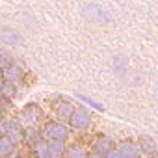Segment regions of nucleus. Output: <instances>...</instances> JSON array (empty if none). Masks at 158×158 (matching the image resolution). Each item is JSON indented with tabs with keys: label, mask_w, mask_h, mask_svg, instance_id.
<instances>
[{
	"label": "nucleus",
	"mask_w": 158,
	"mask_h": 158,
	"mask_svg": "<svg viewBox=\"0 0 158 158\" xmlns=\"http://www.w3.org/2000/svg\"><path fill=\"white\" fill-rule=\"evenodd\" d=\"M67 151L65 141H48V158H63Z\"/></svg>",
	"instance_id": "nucleus-14"
},
{
	"label": "nucleus",
	"mask_w": 158,
	"mask_h": 158,
	"mask_svg": "<svg viewBox=\"0 0 158 158\" xmlns=\"http://www.w3.org/2000/svg\"><path fill=\"white\" fill-rule=\"evenodd\" d=\"M34 154H35L37 158H48V141L43 139L41 143H37V145L34 147Z\"/></svg>",
	"instance_id": "nucleus-19"
},
{
	"label": "nucleus",
	"mask_w": 158,
	"mask_h": 158,
	"mask_svg": "<svg viewBox=\"0 0 158 158\" xmlns=\"http://www.w3.org/2000/svg\"><path fill=\"white\" fill-rule=\"evenodd\" d=\"M115 147H117V143H115L114 138L108 136V134H101V136L93 141V152H99L101 156H106V154L112 152Z\"/></svg>",
	"instance_id": "nucleus-9"
},
{
	"label": "nucleus",
	"mask_w": 158,
	"mask_h": 158,
	"mask_svg": "<svg viewBox=\"0 0 158 158\" xmlns=\"http://www.w3.org/2000/svg\"><path fill=\"white\" fill-rule=\"evenodd\" d=\"M19 119H21V123H23L26 128H34V127H37V125L45 119V112H43V108H41L39 104L30 102V104H26V106L21 110Z\"/></svg>",
	"instance_id": "nucleus-3"
},
{
	"label": "nucleus",
	"mask_w": 158,
	"mask_h": 158,
	"mask_svg": "<svg viewBox=\"0 0 158 158\" xmlns=\"http://www.w3.org/2000/svg\"><path fill=\"white\" fill-rule=\"evenodd\" d=\"M82 17L91 23V24H97V26H108L112 23V15L106 8H102L101 4L97 2H89L82 8Z\"/></svg>",
	"instance_id": "nucleus-1"
},
{
	"label": "nucleus",
	"mask_w": 158,
	"mask_h": 158,
	"mask_svg": "<svg viewBox=\"0 0 158 158\" xmlns=\"http://www.w3.org/2000/svg\"><path fill=\"white\" fill-rule=\"evenodd\" d=\"M43 138L47 141H67L69 139V127L58 119H48L41 127Z\"/></svg>",
	"instance_id": "nucleus-2"
},
{
	"label": "nucleus",
	"mask_w": 158,
	"mask_h": 158,
	"mask_svg": "<svg viewBox=\"0 0 158 158\" xmlns=\"http://www.w3.org/2000/svg\"><path fill=\"white\" fill-rule=\"evenodd\" d=\"M4 123V112H2V108H0V125Z\"/></svg>",
	"instance_id": "nucleus-24"
},
{
	"label": "nucleus",
	"mask_w": 158,
	"mask_h": 158,
	"mask_svg": "<svg viewBox=\"0 0 158 158\" xmlns=\"http://www.w3.org/2000/svg\"><path fill=\"white\" fill-rule=\"evenodd\" d=\"M74 110H76V106H74L71 101H67V99L58 101V102H56V106H54L56 119H58V121H61V123H69V121H71V117H73V114H74Z\"/></svg>",
	"instance_id": "nucleus-8"
},
{
	"label": "nucleus",
	"mask_w": 158,
	"mask_h": 158,
	"mask_svg": "<svg viewBox=\"0 0 158 158\" xmlns=\"http://www.w3.org/2000/svg\"><path fill=\"white\" fill-rule=\"evenodd\" d=\"M4 76H6V82H8V84L17 86V84H21V82L24 80V69H23L21 65L13 63L11 67H8V69L4 71Z\"/></svg>",
	"instance_id": "nucleus-12"
},
{
	"label": "nucleus",
	"mask_w": 158,
	"mask_h": 158,
	"mask_svg": "<svg viewBox=\"0 0 158 158\" xmlns=\"http://www.w3.org/2000/svg\"><path fill=\"white\" fill-rule=\"evenodd\" d=\"M91 121H93L91 119V112L88 108L80 106V108L74 110V114H73V117L69 121V127L74 128V130H78V132H86L91 127Z\"/></svg>",
	"instance_id": "nucleus-5"
},
{
	"label": "nucleus",
	"mask_w": 158,
	"mask_h": 158,
	"mask_svg": "<svg viewBox=\"0 0 158 158\" xmlns=\"http://www.w3.org/2000/svg\"><path fill=\"white\" fill-rule=\"evenodd\" d=\"M88 158H104V156H101L99 152H93V151H91V152L88 154Z\"/></svg>",
	"instance_id": "nucleus-23"
},
{
	"label": "nucleus",
	"mask_w": 158,
	"mask_h": 158,
	"mask_svg": "<svg viewBox=\"0 0 158 158\" xmlns=\"http://www.w3.org/2000/svg\"><path fill=\"white\" fill-rule=\"evenodd\" d=\"M104 158H123V154H121V152H119V149L115 147V149H114L112 152H108V154H106Z\"/></svg>",
	"instance_id": "nucleus-21"
},
{
	"label": "nucleus",
	"mask_w": 158,
	"mask_h": 158,
	"mask_svg": "<svg viewBox=\"0 0 158 158\" xmlns=\"http://www.w3.org/2000/svg\"><path fill=\"white\" fill-rule=\"evenodd\" d=\"M4 84H6V76H4V71L0 69V89L4 88Z\"/></svg>",
	"instance_id": "nucleus-22"
},
{
	"label": "nucleus",
	"mask_w": 158,
	"mask_h": 158,
	"mask_svg": "<svg viewBox=\"0 0 158 158\" xmlns=\"http://www.w3.org/2000/svg\"><path fill=\"white\" fill-rule=\"evenodd\" d=\"M4 136L10 138V139L17 145V143H21V141H24V138H26V127L21 123L19 117H11V119H8V123L4 125Z\"/></svg>",
	"instance_id": "nucleus-4"
},
{
	"label": "nucleus",
	"mask_w": 158,
	"mask_h": 158,
	"mask_svg": "<svg viewBox=\"0 0 158 158\" xmlns=\"http://www.w3.org/2000/svg\"><path fill=\"white\" fill-rule=\"evenodd\" d=\"M138 145L141 149V154L145 158H158V143L154 138H151L149 134H139L138 136Z\"/></svg>",
	"instance_id": "nucleus-6"
},
{
	"label": "nucleus",
	"mask_w": 158,
	"mask_h": 158,
	"mask_svg": "<svg viewBox=\"0 0 158 158\" xmlns=\"http://www.w3.org/2000/svg\"><path fill=\"white\" fill-rule=\"evenodd\" d=\"M15 61H13V56H11V52L10 50H6V48H0V69L2 71H6L8 67H11Z\"/></svg>",
	"instance_id": "nucleus-18"
},
{
	"label": "nucleus",
	"mask_w": 158,
	"mask_h": 158,
	"mask_svg": "<svg viewBox=\"0 0 158 158\" xmlns=\"http://www.w3.org/2000/svg\"><path fill=\"white\" fill-rule=\"evenodd\" d=\"M76 99L78 101H82L84 104H88L89 108H93V110H97V112H104V106L99 102V101H95V99H91L89 95H84V93H76Z\"/></svg>",
	"instance_id": "nucleus-17"
},
{
	"label": "nucleus",
	"mask_w": 158,
	"mask_h": 158,
	"mask_svg": "<svg viewBox=\"0 0 158 158\" xmlns=\"http://www.w3.org/2000/svg\"><path fill=\"white\" fill-rule=\"evenodd\" d=\"M88 154H89V151H88L84 145H80V143H73V145L67 147L63 158H88Z\"/></svg>",
	"instance_id": "nucleus-13"
},
{
	"label": "nucleus",
	"mask_w": 158,
	"mask_h": 158,
	"mask_svg": "<svg viewBox=\"0 0 158 158\" xmlns=\"http://www.w3.org/2000/svg\"><path fill=\"white\" fill-rule=\"evenodd\" d=\"M13 151H15V143L6 136H0V158H10Z\"/></svg>",
	"instance_id": "nucleus-15"
},
{
	"label": "nucleus",
	"mask_w": 158,
	"mask_h": 158,
	"mask_svg": "<svg viewBox=\"0 0 158 158\" xmlns=\"http://www.w3.org/2000/svg\"><path fill=\"white\" fill-rule=\"evenodd\" d=\"M117 149L123 154V158H141L143 156L138 141H134V139H123V141H119Z\"/></svg>",
	"instance_id": "nucleus-11"
},
{
	"label": "nucleus",
	"mask_w": 158,
	"mask_h": 158,
	"mask_svg": "<svg viewBox=\"0 0 158 158\" xmlns=\"http://www.w3.org/2000/svg\"><path fill=\"white\" fill-rule=\"evenodd\" d=\"M23 35L19 30L10 28V26H2L0 28V45H8V47H17L21 45Z\"/></svg>",
	"instance_id": "nucleus-10"
},
{
	"label": "nucleus",
	"mask_w": 158,
	"mask_h": 158,
	"mask_svg": "<svg viewBox=\"0 0 158 158\" xmlns=\"http://www.w3.org/2000/svg\"><path fill=\"white\" fill-rule=\"evenodd\" d=\"M0 91H2V93H4L6 97H10V99H11V97L15 95V86H13V84H8V82H6V84H4V88L0 89Z\"/></svg>",
	"instance_id": "nucleus-20"
},
{
	"label": "nucleus",
	"mask_w": 158,
	"mask_h": 158,
	"mask_svg": "<svg viewBox=\"0 0 158 158\" xmlns=\"http://www.w3.org/2000/svg\"><path fill=\"white\" fill-rule=\"evenodd\" d=\"M26 143L28 145H32V147H35L37 143H41L45 138H43V132L37 128V127H34V128H26Z\"/></svg>",
	"instance_id": "nucleus-16"
},
{
	"label": "nucleus",
	"mask_w": 158,
	"mask_h": 158,
	"mask_svg": "<svg viewBox=\"0 0 158 158\" xmlns=\"http://www.w3.org/2000/svg\"><path fill=\"white\" fill-rule=\"evenodd\" d=\"M110 67H112V73L117 78H125L130 71V61L125 54H114L112 61H110Z\"/></svg>",
	"instance_id": "nucleus-7"
},
{
	"label": "nucleus",
	"mask_w": 158,
	"mask_h": 158,
	"mask_svg": "<svg viewBox=\"0 0 158 158\" xmlns=\"http://www.w3.org/2000/svg\"><path fill=\"white\" fill-rule=\"evenodd\" d=\"M156 143H158V139H156Z\"/></svg>",
	"instance_id": "nucleus-25"
},
{
	"label": "nucleus",
	"mask_w": 158,
	"mask_h": 158,
	"mask_svg": "<svg viewBox=\"0 0 158 158\" xmlns=\"http://www.w3.org/2000/svg\"><path fill=\"white\" fill-rule=\"evenodd\" d=\"M34 158H37V156H34Z\"/></svg>",
	"instance_id": "nucleus-26"
}]
</instances>
